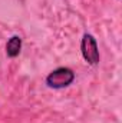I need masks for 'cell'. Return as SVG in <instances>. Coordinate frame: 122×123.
<instances>
[{"label": "cell", "mask_w": 122, "mask_h": 123, "mask_svg": "<svg viewBox=\"0 0 122 123\" xmlns=\"http://www.w3.org/2000/svg\"><path fill=\"white\" fill-rule=\"evenodd\" d=\"M81 50H82L83 59L88 62L89 64H98V63H99L98 44H96V40L93 39L92 34H88V33L83 34L82 43H81Z\"/></svg>", "instance_id": "obj_2"}, {"label": "cell", "mask_w": 122, "mask_h": 123, "mask_svg": "<svg viewBox=\"0 0 122 123\" xmlns=\"http://www.w3.org/2000/svg\"><path fill=\"white\" fill-rule=\"evenodd\" d=\"M20 49H22V39L19 36H13L9 39L7 44H6V53L9 57H16L19 56L20 53Z\"/></svg>", "instance_id": "obj_3"}, {"label": "cell", "mask_w": 122, "mask_h": 123, "mask_svg": "<svg viewBox=\"0 0 122 123\" xmlns=\"http://www.w3.org/2000/svg\"><path fill=\"white\" fill-rule=\"evenodd\" d=\"M75 80V73L69 67H59L49 73L46 77V85L52 89H63Z\"/></svg>", "instance_id": "obj_1"}]
</instances>
